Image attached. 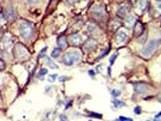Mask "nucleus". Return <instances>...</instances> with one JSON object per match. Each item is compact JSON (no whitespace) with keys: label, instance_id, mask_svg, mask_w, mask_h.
<instances>
[{"label":"nucleus","instance_id":"obj_1","mask_svg":"<svg viewBox=\"0 0 161 121\" xmlns=\"http://www.w3.org/2000/svg\"><path fill=\"white\" fill-rule=\"evenodd\" d=\"M80 60H82V53H80V50L78 49H71L66 52L63 56V64L66 65V66H72L77 63H79Z\"/></svg>","mask_w":161,"mask_h":121},{"label":"nucleus","instance_id":"obj_2","mask_svg":"<svg viewBox=\"0 0 161 121\" xmlns=\"http://www.w3.org/2000/svg\"><path fill=\"white\" fill-rule=\"evenodd\" d=\"M18 30H19V35H21L23 40H29L34 35V25L33 23H30L28 21H23L19 24Z\"/></svg>","mask_w":161,"mask_h":121},{"label":"nucleus","instance_id":"obj_3","mask_svg":"<svg viewBox=\"0 0 161 121\" xmlns=\"http://www.w3.org/2000/svg\"><path fill=\"white\" fill-rule=\"evenodd\" d=\"M160 42H161V40H152V41H149L148 45L143 48V55H144L146 58H148V56H150V55H153L154 52L158 49Z\"/></svg>","mask_w":161,"mask_h":121},{"label":"nucleus","instance_id":"obj_4","mask_svg":"<svg viewBox=\"0 0 161 121\" xmlns=\"http://www.w3.org/2000/svg\"><path fill=\"white\" fill-rule=\"evenodd\" d=\"M13 54L18 59H25L29 55V52H28V49L22 43H17L15 46V49H13Z\"/></svg>","mask_w":161,"mask_h":121},{"label":"nucleus","instance_id":"obj_5","mask_svg":"<svg viewBox=\"0 0 161 121\" xmlns=\"http://www.w3.org/2000/svg\"><path fill=\"white\" fill-rule=\"evenodd\" d=\"M92 12H93V15L96 16L97 18H102V17L105 16V13H106L105 6H104L102 4H96V5L92 8Z\"/></svg>","mask_w":161,"mask_h":121},{"label":"nucleus","instance_id":"obj_6","mask_svg":"<svg viewBox=\"0 0 161 121\" xmlns=\"http://www.w3.org/2000/svg\"><path fill=\"white\" fill-rule=\"evenodd\" d=\"M83 42V36L80 34H72L71 36H70V43H71L72 46L77 47V46H80V43Z\"/></svg>","mask_w":161,"mask_h":121},{"label":"nucleus","instance_id":"obj_7","mask_svg":"<svg viewBox=\"0 0 161 121\" xmlns=\"http://www.w3.org/2000/svg\"><path fill=\"white\" fill-rule=\"evenodd\" d=\"M127 40V34L124 31V30H119V31L117 33V36H116V41L119 46H122L126 42Z\"/></svg>","mask_w":161,"mask_h":121},{"label":"nucleus","instance_id":"obj_8","mask_svg":"<svg viewBox=\"0 0 161 121\" xmlns=\"http://www.w3.org/2000/svg\"><path fill=\"white\" fill-rule=\"evenodd\" d=\"M96 46H97V42L95 41L94 38H90V40H88V41L84 43L83 49L85 50V52H92V50H94L96 48Z\"/></svg>","mask_w":161,"mask_h":121},{"label":"nucleus","instance_id":"obj_9","mask_svg":"<svg viewBox=\"0 0 161 121\" xmlns=\"http://www.w3.org/2000/svg\"><path fill=\"white\" fill-rule=\"evenodd\" d=\"M12 45H13V37H12L11 35H6V36H4L3 42H1L3 48H4V49H7V48L11 47Z\"/></svg>","mask_w":161,"mask_h":121},{"label":"nucleus","instance_id":"obj_10","mask_svg":"<svg viewBox=\"0 0 161 121\" xmlns=\"http://www.w3.org/2000/svg\"><path fill=\"white\" fill-rule=\"evenodd\" d=\"M134 88H135V92L136 94H144L147 90H148V86L146 85V84H142V83H136V84H134Z\"/></svg>","mask_w":161,"mask_h":121},{"label":"nucleus","instance_id":"obj_11","mask_svg":"<svg viewBox=\"0 0 161 121\" xmlns=\"http://www.w3.org/2000/svg\"><path fill=\"white\" fill-rule=\"evenodd\" d=\"M127 12H129V6L127 5H122V6H119L117 15L119 17H124L125 15H127Z\"/></svg>","mask_w":161,"mask_h":121},{"label":"nucleus","instance_id":"obj_12","mask_svg":"<svg viewBox=\"0 0 161 121\" xmlns=\"http://www.w3.org/2000/svg\"><path fill=\"white\" fill-rule=\"evenodd\" d=\"M57 43H58V47L60 49H64L67 46V43H66V37L65 36H59L58 40H57Z\"/></svg>","mask_w":161,"mask_h":121},{"label":"nucleus","instance_id":"obj_13","mask_svg":"<svg viewBox=\"0 0 161 121\" xmlns=\"http://www.w3.org/2000/svg\"><path fill=\"white\" fill-rule=\"evenodd\" d=\"M136 4L139 11H143V10L148 6V0H136Z\"/></svg>","mask_w":161,"mask_h":121},{"label":"nucleus","instance_id":"obj_14","mask_svg":"<svg viewBox=\"0 0 161 121\" xmlns=\"http://www.w3.org/2000/svg\"><path fill=\"white\" fill-rule=\"evenodd\" d=\"M6 18H7V21H13V19H16V13H15V10H12L11 7H10L7 10V13L5 15Z\"/></svg>","mask_w":161,"mask_h":121},{"label":"nucleus","instance_id":"obj_15","mask_svg":"<svg viewBox=\"0 0 161 121\" xmlns=\"http://www.w3.org/2000/svg\"><path fill=\"white\" fill-rule=\"evenodd\" d=\"M143 30H144V26L142 23H139V22H136V28H135V33L136 35H141L143 33Z\"/></svg>","mask_w":161,"mask_h":121},{"label":"nucleus","instance_id":"obj_16","mask_svg":"<svg viewBox=\"0 0 161 121\" xmlns=\"http://www.w3.org/2000/svg\"><path fill=\"white\" fill-rule=\"evenodd\" d=\"M134 23H136V18L132 15H129V17L126 18V26L131 28L134 25Z\"/></svg>","mask_w":161,"mask_h":121},{"label":"nucleus","instance_id":"obj_17","mask_svg":"<svg viewBox=\"0 0 161 121\" xmlns=\"http://www.w3.org/2000/svg\"><path fill=\"white\" fill-rule=\"evenodd\" d=\"M60 53H62V49L60 48H55V49H53V52H52V58H58L59 55H60Z\"/></svg>","mask_w":161,"mask_h":121},{"label":"nucleus","instance_id":"obj_18","mask_svg":"<svg viewBox=\"0 0 161 121\" xmlns=\"http://www.w3.org/2000/svg\"><path fill=\"white\" fill-rule=\"evenodd\" d=\"M47 65L49 66V67H51V68H58V65L55 64V63H53V61H51V60H47Z\"/></svg>","mask_w":161,"mask_h":121},{"label":"nucleus","instance_id":"obj_19","mask_svg":"<svg viewBox=\"0 0 161 121\" xmlns=\"http://www.w3.org/2000/svg\"><path fill=\"white\" fill-rule=\"evenodd\" d=\"M111 92H112V96H113V97H119V96H120V90L113 89V90H112V91H111Z\"/></svg>","mask_w":161,"mask_h":121},{"label":"nucleus","instance_id":"obj_20","mask_svg":"<svg viewBox=\"0 0 161 121\" xmlns=\"http://www.w3.org/2000/svg\"><path fill=\"white\" fill-rule=\"evenodd\" d=\"M47 74V70L46 68H41L40 70V72H38V77L41 78V77H43V76H46Z\"/></svg>","mask_w":161,"mask_h":121},{"label":"nucleus","instance_id":"obj_21","mask_svg":"<svg viewBox=\"0 0 161 121\" xmlns=\"http://www.w3.org/2000/svg\"><path fill=\"white\" fill-rule=\"evenodd\" d=\"M116 121H132V119H130V118H125V116H119Z\"/></svg>","mask_w":161,"mask_h":121},{"label":"nucleus","instance_id":"obj_22","mask_svg":"<svg viewBox=\"0 0 161 121\" xmlns=\"http://www.w3.org/2000/svg\"><path fill=\"white\" fill-rule=\"evenodd\" d=\"M57 77H58L57 74H51V76L48 77V82H51V83H52V82H54V80L57 79Z\"/></svg>","mask_w":161,"mask_h":121},{"label":"nucleus","instance_id":"obj_23","mask_svg":"<svg viewBox=\"0 0 161 121\" xmlns=\"http://www.w3.org/2000/svg\"><path fill=\"white\" fill-rule=\"evenodd\" d=\"M4 68H5V61L0 59V71H1V70H4Z\"/></svg>","mask_w":161,"mask_h":121},{"label":"nucleus","instance_id":"obj_24","mask_svg":"<svg viewBox=\"0 0 161 121\" xmlns=\"http://www.w3.org/2000/svg\"><path fill=\"white\" fill-rule=\"evenodd\" d=\"M118 56V54H114V55H112V58H111V65H113L114 64V60H116V58Z\"/></svg>","mask_w":161,"mask_h":121},{"label":"nucleus","instance_id":"obj_25","mask_svg":"<svg viewBox=\"0 0 161 121\" xmlns=\"http://www.w3.org/2000/svg\"><path fill=\"white\" fill-rule=\"evenodd\" d=\"M134 112H135V114H141V113H142V110H141V108H139V107H136Z\"/></svg>","mask_w":161,"mask_h":121},{"label":"nucleus","instance_id":"obj_26","mask_svg":"<svg viewBox=\"0 0 161 121\" xmlns=\"http://www.w3.org/2000/svg\"><path fill=\"white\" fill-rule=\"evenodd\" d=\"M114 104L118 106V107H123V106H124V103L120 102V101H114Z\"/></svg>","mask_w":161,"mask_h":121},{"label":"nucleus","instance_id":"obj_27","mask_svg":"<svg viewBox=\"0 0 161 121\" xmlns=\"http://www.w3.org/2000/svg\"><path fill=\"white\" fill-rule=\"evenodd\" d=\"M65 1H66L67 4H76L78 0H65Z\"/></svg>","mask_w":161,"mask_h":121},{"label":"nucleus","instance_id":"obj_28","mask_svg":"<svg viewBox=\"0 0 161 121\" xmlns=\"http://www.w3.org/2000/svg\"><path fill=\"white\" fill-rule=\"evenodd\" d=\"M28 1V4H36V3H38V0H27Z\"/></svg>","mask_w":161,"mask_h":121},{"label":"nucleus","instance_id":"obj_29","mask_svg":"<svg viewBox=\"0 0 161 121\" xmlns=\"http://www.w3.org/2000/svg\"><path fill=\"white\" fill-rule=\"evenodd\" d=\"M156 8L161 11V1H158V3H156Z\"/></svg>","mask_w":161,"mask_h":121},{"label":"nucleus","instance_id":"obj_30","mask_svg":"<svg viewBox=\"0 0 161 121\" xmlns=\"http://www.w3.org/2000/svg\"><path fill=\"white\" fill-rule=\"evenodd\" d=\"M66 79H67V77H60L59 78V82H65Z\"/></svg>","mask_w":161,"mask_h":121},{"label":"nucleus","instance_id":"obj_31","mask_svg":"<svg viewBox=\"0 0 161 121\" xmlns=\"http://www.w3.org/2000/svg\"><path fill=\"white\" fill-rule=\"evenodd\" d=\"M88 73H89V76H92V77H94V74H95V73H94V71H93V70H90V71H89Z\"/></svg>","mask_w":161,"mask_h":121},{"label":"nucleus","instance_id":"obj_32","mask_svg":"<svg viewBox=\"0 0 161 121\" xmlns=\"http://www.w3.org/2000/svg\"><path fill=\"white\" fill-rule=\"evenodd\" d=\"M60 119H62L60 121H66V116L65 115H62V116H60Z\"/></svg>","mask_w":161,"mask_h":121},{"label":"nucleus","instance_id":"obj_33","mask_svg":"<svg viewBox=\"0 0 161 121\" xmlns=\"http://www.w3.org/2000/svg\"><path fill=\"white\" fill-rule=\"evenodd\" d=\"M160 99H161V97H160ZM160 102H161V101H160Z\"/></svg>","mask_w":161,"mask_h":121},{"label":"nucleus","instance_id":"obj_34","mask_svg":"<svg viewBox=\"0 0 161 121\" xmlns=\"http://www.w3.org/2000/svg\"><path fill=\"white\" fill-rule=\"evenodd\" d=\"M89 121H92V120H89Z\"/></svg>","mask_w":161,"mask_h":121}]
</instances>
